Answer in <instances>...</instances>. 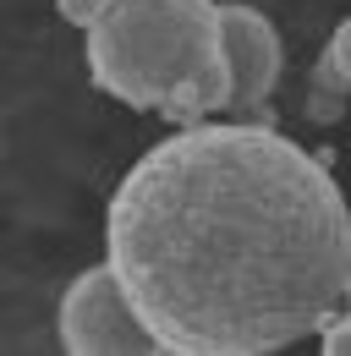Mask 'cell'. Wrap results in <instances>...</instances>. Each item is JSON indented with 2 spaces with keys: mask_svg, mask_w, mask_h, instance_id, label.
<instances>
[{
  "mask_svg": "<svg viewBox=\"0 0 351 356\" xmlns=\"http://www.w3.org/2000/svg\"><path fill=\"white\" fill-rule=\"evenodd\" d=\"M104 258L165 356H263L341 318L351 209L286 132L192 121L121 176Z\"/></svg>",
  "mask_w": 351,
  "mask_h": 356,
  "instance_id": "6da1fadb",
  "label": "cell"
},
{
  "mask_svg": "<svg viewBox=\"0 0 351 356\" xmlns=\"http://www.w3.org/2000/svg\"><path fill=\"white\" fill-rule=\"evenodd\" d=\"M93 83L132 110L192 127L231 110V60L214 0H110L88 28Z\"/></svg>",
  "mask_w": 351,
  "mask_h": 356,
  "instance_id": "7a4b0ae2",
  "label": "cell"
},
{
  "mask_svg": "<svg viewBox=\"0 0 351 356\" xmlns=\"http://www.w3.org/2000/svg\"><path fill=\"white\" fill-rule=\"evenodd\" d=\"M55 329H61V351L66 356H154L159 351V334L143 323L127 280L116 274L110 258L83 268L66 285Z\"/></svg>",
  "mask_w": 351,
  "mask_h": 356,
  "instance_id": "3957f363",
  "label": "cell"
},
{
  "mask_svg": "<svg viewBox=\"0 0 351 356\" xmlns=\"http://www.w3.org/2000/svg\"><path fill=\"white\" fill-rule=\"evenodd\" d=\"M219 39H225V60H231V110L253 115L258 104H269L280 66H286L280 33L253 6H219Z\"/></svg>",
  "mask_w": 351,
  "mask_h": 356,
  "instance_id": "277c9868",
  "label": "cell"
},
{
  "mask_svg": "<svg viewBox=\"0 0 351 356\" xmlns=\"http://www.w3.org/2000/svg\"><path fill=\"white\" fill-rule=\"evenodd\" d=\"M318 340H324V346H318L324 356H351V291H346V307H341V318H335V323H329Z\"/></svg>",
  "mask_w": 351,
  "mask_h": 356,
  "instance_id": "5b68a950",
  "label": "cell"
},
{
  "mask_svg": "<svg viewBox=\"0 0 351 356\" xmlns=\"http://www.w3.org/2000/svg\"><path fill=\"white\" fill-rule=\"evenodd\" d=\"M55 6H61V17H66L72 28H83V33L110 11V0H55Z\"/></svg>",
  "mask_w": 351,
  "mask_h": 356,
  "instance_id": "8992f818",
  "label": "cell"
},
{
  "mask_svg": "<svg viewBox=\"0 0 351 356\" xmlns=\"http://www.w3.org/2000/svg\"><path fill=\"white\" fill-rule=\"evenodd\" d=\"M329 60L341 66V77L351 83V17L341 22V28H335V39H329Z\"/></svg>",
  "mask_w": 351,
  "mask_h": 356,
  "instance_id": "52a82bcc",
  "label": "cell"
}]
</instances>
